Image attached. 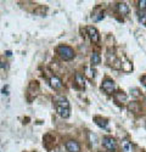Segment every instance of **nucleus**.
Here are the masks:
<instances>
[{
  "mask_svg": "<svg viewBox=\"0 0 146 152\" xmlns=\"http://www.w3.org/2000/svg\"><path fill=\"white\" fill-rule=\"evenodd\" d=\"M95 123L99 126H101V128H106L107 126V121L104 118H100V117H95Z\"/></svg>",
  "mask_w": 146,
  "mask_h": 152,
  "instance_id": "obj_13",
  "label": "nucleus"
},
{
  "mask_svg": "<svg viewBox=\"0 0 146 152\" xmlns=\"http://www.w3.org/2000/svg\"><path fill=\"white\" fill-rule=\"evenodd\" d=\"M50 85H51V88H54V89H60V88L62 86V82H61V79L58 77L54 75V77L50 78Z\"/></svg>",
  "mask_w": 146,
  "mask_h": 152,
  "instance_id": "obj_9",
  "label": "nucleus"
},
{
  "mask_svg": "<svg viewBox=\"0 0 146 152\" xmlns=\"http://www.w3.org/2000/svg\"><path fill=\"white\" fill-rule=\"evenodd\" d=\"M87 71H88V75L90 78H94L95 77V71L93 69V71H90V68H87Z\"/></svg>",
  "mask_w": 146,
  "mask_h": 152,
  "instance_id": "obj_17",
  "label": "nucleus"
},
{
  "mask_svg": "<svg viewBox=\"0 0 146 152\" xmlns=\"http://www.w3.org/2000/svg\"><path fill=\"white\" fill-rule=\"evenodd\" d=\"M102 145L108 151L113 152V151L117 150V141L115 140L112 136H105V137H102Z\"/></svg>",
  "mask_w": 146,
  "mask_h": 152,
  "instance_id": "obj_3",
  "label": "nucleus"
},
{
  "mask_svg": "<svg viewBox=\"0 0 146 152\" xmlns=\"http://www.w3.org/2000/svg\"><path fill=\"white\" fill-rule=\"evenodd\" d=\"M113 97H115V101L118 104H123L127 101V95L123 93V91H117L113 94Z\"/></svg>",
  "mask_w": 146,
  "mask_h": 152,
  "instance_id": "obj_7",
  "label": "nucleus"
},
{
  "mask_svg": "<svg viewBox=\"0 0 146 152\" xmlns=\"http://www.w3.org/2000/svg\"><path fill=\"white\" fill-rule=\"evenodd\" d=\"M102 90L106 94H115V82L112 79H105L102 82Z\"/></svg>",
  "mask_w": 146,
  "mask_h": 152,
  "instance_id": "obj_4",
  "label": "nucleus"
},
{
  "mask_svg": "<svg viewBox=\"0 0 146 152\" xmlns=\"http://www.w3.org/2000/svg\"><path fill=\"white\" fill-rule=\"evenodd\" d=\"M90 62H91V66H97L99 63L101 62V57L97 53H93L91 57H90Z\"/></svg>",
  "mask_w": 146,
  "mask_h": 152,
  "instance_id": "obj_11",
  "label": "nucleus"
},
{
  "mask_svg": "<svg viewBox=\"0 0 146 152\" xmlns=\"http://www.w3.org/2000/svg\"><path fill=\"white\" fill-rule=\"evenodd\" d=\"M117 10L120 15H128L129 14V6L126 3H118L117 4Z\"/></svg>",
  "mask_w": 146,
  "mask_h": 152,
  "instance_id": "obj_8",
  "label": "nucleus"
},
{
  "mask_svg": "<svg viewBox=\"0 0 146 152\" xmlns=\"http://www.w3.org/2000/svg\"><path fill=\"white\" fill-rule=\"evenodd\" d=\"M122 148H123L124 152H133V145L128 140H124L122 142Z\"/></svg>",
  "mask_w": 146,
  "mask_h": 152,
  "instance_id": "obj_12",
  "label": "nucleus"
},
{
  "mask_svg": "<svg viewBox=\"0 0 146 152\" xmlns=\"http://www.w3.org/2000/svg\"><path fill=\"white\" fill-rule=\"evenodd\" d=\"M57 53L58 55L62 57L64 60L66 61H69L74 57V51H73V49L71 46H67V45H61L57 48Z\"/></svg>",
  "mask_w": 146,
  "mask_h": 152,
  "instance_id": "obj_2",
  "label": "nucleus"
},
{
  "mask_svg": "<svg viewBox=\"0 0 146 152\" xmlns=\"http://www.w3.org/2000/svg\"><path fill=\"white\" fill-rule=\"evenodd\" d=\"M74 79H76L77 85H79L80 88H83V89H84V86H85V79H84V75H83V74H80V73H76Z\"/></svg>",
  "mask_w": 146,
  "mask_h": 152,
  "instance_id": "obj_10",
  "label": "nucleus"
},
{
  "mask_svg": "<svg viewBox=\"0 0 146 152\" xmlns=\"http://www.w3.org/2000/svg\"><path fill=\"white\" fill-rule=\"evenodd\" d=\"M128 108H129V111H131V112H134V113H137V112L140 111V105H139L138 102H131V104L128 106Z\"/></svg>",
  "mask_w": 146,
  "mask_h": 152,
  "instance_id": "obj_14",
  "label": "nucleus"
},
{
  "mask_svg": "<svg viewBox=\"0 0 146 152\" xmlns=\"http://www.w3.org/2000/svg\"><path fill=\"white\" fill-rule=\"evenodd\" d=\"M101 152H102V151H101Z\"/></svg>",
  "mask_w": 146,
  "mask_h": 152,
  "instance_id": "obj_19",
  "label": "nucleus"
},
{
  "mask_svg": "<svg viewBox=\"0 0 146 152\" xmlns=\"http://www.w3.org/2000/svg\"><path fill=\"white\" fill-rule=\"evenodd\" d=\"M141 83L144 86H146V75H144V77H141Z\"/></svg>",
  "mask_w": 146,
  "mask_h": 152,
  "instance_id": "obj_18",
  "label": "nucleus"
},
{
  "mask_svg": "<svg viewBox=\"0 0 146 152\" xmlns=\"http://www.w3.org/2000/svg\"><path fill=\"white\" fill-rule=\"evenodd\" d=\"M87 32H88V35H89L90 40H91L93 43H99V40H100V34H99V31H97L95 27H93V26L87 27Z\"/></svg>",
  "mask_w": 146,
  "mask_h": 152,
  "instance_id": "obj_5",
  "label": "nucleus"
},
{
  "mask_svg": "<svg viewBox=\"0 0 146 152\" xmlns=\"http://www.w3.org/2000/svg\"><path fill=\"white\" fill-rule=\"evenodd\" d=\"M66 148L68 152H80V145L74 140H68L66 142Z\"/></svg>",
  "mask_w": 146,
  "mask_h": 152,
  "instance_id": "obj_6",
  "label": "nucleus"
},
{
  "mask_svg": "<svg viewBox=\"0 0 146 152\" xmlns=\"http://www.w3.org/2000/svg\"><path fill=\"white\" fill-rule=\"evenodd\" d=\"M138 17H139V21L141 22V24L146 26V12L145 11H139Z\"/></svg>",
  "mask_w": 146,
  "mask_h": 152,
  "instance_id": "obj_15",
  "label": "nucleus"
},
{
  "mask_svg": "<svg viewBox=\"0 0 146 152\" xmlns=\"http://www.w3.org/2000/svg\"><path fill=\"white\" fill-rule=\"evenodd\" d=\"M56 111L62 118H68L71 116L69 102L66 97H58V100L56 101Z\"/></svg>",
  "mask_w": 146,
  "mask_h": 152,
  "instance_id": "obj_1",
  "label": "nucleus"
},
{
  "mask_svg": "<svg viewBox=\"0 0 146 152\" xmlns=\"http://www.w3.org/2000/svg\"><path fill=\"white\" fill-rule=\"evenodd\" d=\"M139 7L141 9V11H144L146 9V0H140L139 1Z\"/></svg>",
  "mask_w": 146,
  "mask_h": 152,
  "instance_id": "obj_16",
  "label": "nucleus"
}]
</instances>
